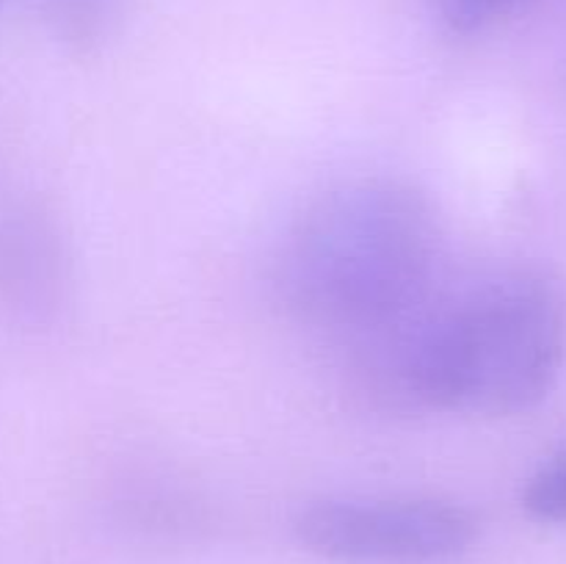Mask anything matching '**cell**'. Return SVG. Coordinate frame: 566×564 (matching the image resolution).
<instances>
[{"mask_svg": "<svg viewBox=\"0 0 566 564\" xmlns=\"http://www.w3.org/2000/svg\"><path fill=\"white\" fill-rule=\"evenodd\" d=\"M446 276L440 210L401 177H359L321 194L274 260L287 313L335 346L401 318Z\"/></svg>", "mask_w": 566, "mask_h": 564, "instance_id": "cell-2", "label": "cell"}, {"mask_svg": "<svg viewBox=\"0 0 566 564\" xmlns=\"http://www.w3.org/2000/svg\"><path fill=\"white\" fill-rule=\"evenodd\" d=\"M566 357V293L545 265L506 263L442 280L418 307L348 343V385L390 412H528Z\"/></svg>", "mask_w": 566, "mask_h": 564, "instance_id": "cell-1", "label": "cell"}, {"mask_svg": "<svg viewBox=\"0 0 566 564\" xmlns=\"http://www.w3.org/2000/svg\"><path fill=\"white\" fill-rule=\"evenodd\" d=\"M130 0H36L55 42L77 55L99 53L122 28Z\"/></svg>", "mask_w": 566, "mask_h": 564, "instance_id": "cell-5", "label": "cell"}, {"mask_svg": "<svg viewBox=\"0 0 566 564\" xmlns=\"http://www.w3.org/2000/svg\"><path fill=\"white\" fill-rule=\"evenodd\" d=\"M0 6H3V0H0Z\"/></svg>", "mask_w": 566, "mask_h": 564, "instance_id": "cell-8", "label": "cell"}, {"mask_svg": "<svg viewBox=\"0 0 566 564\" xmlns=\"http://www.w3.org/2000/svg\"><path fill=\"white\" fill-rule=\"evenodd\" d=\"M534 0H429L431 17L451 36H475L501 25Z\"/></svg>", "mask_w": 566, "mask_h": 564, "instance_id": "cell-6", "label": "cell"}, {"mask_svg": "<svg viewBox=\"0 0 566 564\" xmlns=\"http://www.w3.org/2000/svg\"><path fill=\"white\" fill-rule=\"evenodd\" d=\"M293 536L332 564H459L479 518L446 498H318L293 514Z\"/></svg>", "mask_w": 566, "mask_h": 564, "instance_id": "cell-3", "label": "cell"}, {"mask_svg": "<svg viewBox=\"0 0 566 564\" xmlns=\"http://www.w3.org/2000/svg\"><path fill=\"white\" fill-rule=\"evenodd\" d=\"M59 249L53 232L33 221H14L0 232V271L17 296L39 302L59 282Z\"/></svg>", "mask_w": 566, "mask_h": 564, "instance_id": "cell-4", "label": "cell"}, {"mask_svg": "<svg viewBox=\"0 0 566 564\" xmlns=\"http://www.w3.org/2000/svg\"><path fill=\"white\" fill-rule=\"evenodd\" d=\"M523 509L536 523L566 525V442L525 481Z\"/></svg>", "mask_w": 566, "mask_h": 564, "instance_id": "cell-7", "label": "cell"}]
</instances>
